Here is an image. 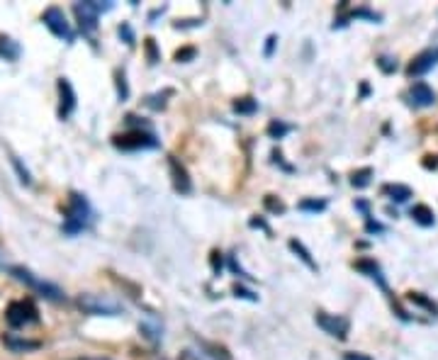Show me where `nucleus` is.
I'll return each mask as SVG.
<instances>
[{
	"label": "nucleus",
	"mask_w": 438,
	"mask_h": 360,
	"mask_svg": "<svg viewBox=\"0 0 438 360\" xmlns=\"http://www.w3.org/2000/svg\"><path fill=\"white\" fill-rule=\"evenodd\" d=\"M10 273H13V278L15 280H19V283H24L27 288H32L34 292H39L42 297H47V299H54V302H61L66 295L61 292V290L56 288V285H52V283H47V280H39L34 273H29L27 268H22V265H13L10 268Z\"/></svg>",
	"instance_id": "nucleus-1"
},
{
	"label": "nucleus",
	"mask_w": 438,
	"mask_h": 360,
	"mask_svg": "<svg viewBox=\"0 0 438 360\" xmlns=\"http://www.w3.org/2000/svg\"><path fill=\"white\" fill-rule=\"evenodd\" d=\"M88 221H91V207H88L86 197L73 192L71 202H68V210H66V224H63V229H66L68 234H76V231L86 229Z\"/></svg>",
	"instance_id": "nucleus-2"
},
{
	"label": "nucleus",
	"mask_w": 438,
	"mask_h": 360,
	"mask_svg": "<svg viewBox=\"0 0 438 360\" xmlns=\"http://www.w3.org/2000/svg\"><path fill=\"white\" fill-rule=\"evenodd\" d=\"M5 319H8V324L13 329H19V327H27V324L39 322V312L32 299H17V302H13L8 307Z\"/></svg>",
	"instance_id": "nucleus-3"
},
{
	"label": "nucleus",
	"mask_w": 438,
	"mask_h": 360,
	"mask_svg": "<svg viewBox=\"0 0 438 360\" xmlns=\"http://www.w3.org/2000/svg\"><path fill=\"white\" fill-rule=\"evenodd\" d=\"M78 304H81L86 312L91 314H105V317H117V314H122V307L117 302H112V299H105V297H97V295H81L78 297Z\"/></svg>",
	"instance_id": "nucleus-4"
},
{
	"label": "nucleus",
	"mask_w": 438,
	"mask_h": 360,
	"mask_svg": "<svg viewBox=\"0 0 438 360\" xmlns=\"http://www.w3.org/2000/svg\"><path fill=\"white\" fill-rule=\"evenodd\" d=\"M42 22L47 24V27L52 29V32L56 34L58 39H66V42H71V39H73V29H71V24H68V19H66V15H63L61 8L44 10Z\"/></svg>",
	"instance_id": "nucleus-5"
},
{
	"label": "nucleus",
	"mask_w": 438,
	"mask_h": 360,
	"mask_svg": "<svg viewBox=\"0 0 438 360\" xmlns=\"http://www.w3.org/2000/svg\"><path fill=\"white\" fill-rule=\"evenodd\" d=\"M112 3L107 5H100V3H78L76 8H73V13H76L78 22H81V29L83 32H93L97 24V17H100V13H105V10H110Z\"/></svg>",
	"instance_id": "nucleus-6"
},
{
	"label": "nucleus",
	"mask_w": 438,
	"mask_h": 360,
	"mask_svg": "<svg viewBox=\"0 0 438 360\" xmlns=\"http://www.w3.org/2000/svg\"><path fill=\"white\" fill-rule=\"evenodd\" d=\"M317 324L327 334H331V336H338L341 341L348 336V322L343 317H331V314H317Z\"/></svg>",
	"instance_id": "nucleus-7"
},
{
	"label": "nucleus",
	"mask_w": 438,
	"mask_h": 360,
	"mask_svg": "<svg viewBox=\"0 0 438 360\" xmlns=\"http://www.w3.org/2000/svg\"><path fill=\"white\" fill-rule=\"evenodd\" d=\"M436 63H438V47L436 49H426V52H421L419 56L412 61L409 76H424V73L431 71Z\"/></svg>",
	"instance_id": "nucleus-8"
},
{
	"label": "nucleus",
	"mask_w": 438,
	"mask_h": 360,
	"mask_svg": "<svg viewBox=\"0 0 438 360\" xmlns=\"http://www.w3.org/2000/svg\"><path fill=\"white\" fill-rule=\"evenodd\" d=\"M115 144L120 149H146V146H156L154 136L151 134H141V132H132V134L117 136Z\"/></svg>",
	"instance_id": "nucleus-9"
},
{
	"label": "nucleus",
	"mask_w": 438,
	"mask_h": 360,
	"mask_svg": "<svg viewBox=\"0 0 438 360\" xmlns=\"http://www.w3.org/2000/svg\"><path fill=\"white\" fill-rule=\"evenodd\" d=\"M409 97H412V102L414 105H419V107H429V105H434V100H436V93L431 91L426 83H414L412 86V91H409Z\"/></svg>",
	"instance_id": "nucleus-10"
},
{
	"label": "nucleus",
	"mask_w": 438,
	"mask_h": 360,
	"mask_svg": "<svg viewBox=\"0 0 438 360\" xmlns=\"http://www.w3.org/2000/svg\"><path fill=\"white\" fill-rule=\"evenodd\" d=\"M169 166H171V175H173V185L178 192H190V178H188V171L178 164L175 156H169Z\"/></svg>",
	"instance_id": "nucleus-11"
},
{
	"label": "nucleus",
	"mask_w": 438,
	"mask_h": 360,
	"mask_svg": "<svg viewBox=\"0 0 438 360\" xmlns=\"http://www.w3.org/2000/svg\"><path fill=\"white\" fill-rule=\"evenodd\" d=\"M58 93H61V110H58V115L68 117L73 112V107H76V95H73V88L66 78L58 81Z\"/></svg>",
	"instance_id": "nucleus-12"
},
{
	"label": "nucleus",
	"mask_w": 438,
	"mask_h": 360,
	"mask_svg": "<svg viewBox=\"0 0 438 360\" xmlns=\"http://www.w3.org/2000/svg\"><path fill=\"white\" fill-rule=\"evenodd\" d=\"M3 343H5V346H8L13 353L34 351V348H39V341H27V338H15V336H3Z\"/></svg>",
	"instance_id": "nucleus-13"
},
{
	"label": "nucleus",
	"mask_w": 438,
	"mask_h": 360,
	"mask_svg": "<svg viewBox=\"0 0 438 360\" xmlns=\"http://www.w3.org/2000/svg\"><path fill=\"white\" fill-rule=\"evenodd\" d=\"M412 219H414L416 224H421V226H434L436 217H434V212H431V207L416 205V207H412Z\"/></svg>",
	"instance_id": "nucleus-14"
},
{
	"label": "nucleus",
	"mask_w": 438,
	"mask_h": 360,
	"mask_svg": "<svg viewBox=\"0 0 438 360\" xmlns=\"http://www.w3.org/2000/svg\"><path fill=\"white\" fill-rule=\"evenodd\" d=\"M0 56L8 58V61H15V58L19 56L17 42H13L10 37H0Z\"/></svg>",
	"instance_id": "nucleus-15"
},
{
	"label": "nucleus",
	"mask_w": 438,
	"mask_h": 360,
	"mask_svg": "<svg viewBox=\"0 0 438 360\" xmlns=\"http://www.w3.org/2000/svg\"><path fill=\"white\" fill-rule=\"evenodd\" d=\"M358 270H366L368 275H370V278H375L377 283H380V288L385 290V280H382V275H380V268H377L375 263H370V260H361V263L356 265Z\"/></svg>",
	"instance_id": "nucleus-16"
},
{
	"label": "nucleus",
	"mask_w": 438,
	"mask_h": 360,
	"mask_svg": "<svg viewBox=\"0 0 438 360\" xmlns=\"http://www.w3.org/2000/svg\"><path fill=\"white\" fill-rule=\"evenodd\" d=\"M290 249H292V251H295V253H297V256H299V258H302V260H304V263H307V265H309V268H312V270H317V263H314V260H312V256H309V251H307V249H304V246H302V244H299V241H297V239H292V241H290Z\"/></svg>",
	"instance_id": "nucleus-17"
},
{
	"label": "nucleus",
	"mask_w": 438,
	"mask_h": 360,
	"mask_svg": "<svg viewBox=\"0 0 438 360\" xmlns=\"http://www.w3.org/2000/svg\"><path fill=\"white\" fill-rule=\"evenodd\" d=\"M385 190L390 192L392 200H397V202H405V200H409L412 197V190L407 185H387Z\"/></svg>",
	"instance_id": "nucleus-18"
},
{
	"label": "nucleus",
	"mask_w": 438,
	"mask_h": 360,
	"mask_svg": "<svg viewBox=\"0 0 438 360\" xmlns=\"http://www.w3.org/2000/svg\"><path fill=\"white\" fill-rule=\"evenodd\" d=\"M370 175H373L370 169L358 171V173H353V185H356V187H366L368 182H370Z\"/></svg>",
	"instance_id": "nucleus-19"
},
{
	"label": "nucleus",
	"mask_w": 438,
	"mask_h": 360,
	"mask_svg": "<svg viewBox=\"0 0 438 360\" xmlns=\"http://www.w3.org/2000/svg\"><path fill=\"white\" fill-rule=\"evenodd\" d=\"M327 207L324 200H302L299 202V210H307V212H322Z\"/></svg>",
	"instance_id": "nucleus-20"
},
{
	"label": "nucleus",
	"mask_w": 438,
	"mask_h": 360,
	"mask_svg": "<svg viewBox=\"0 0 438 360\" xmlns=\"http://www.w3.org/2000/svg\"><path fill=\"white\" fill-rule=\"evenodd\" d=\"M288 132H290V127L283 125V122H273V125L268 127V134L273 136V139H280V136L288 134Z\"/></svg>",
	"instance_id": "nucleus-21"
},
{
	"label": "nucleus",
	"mask_w": 438,
	"mask_h": 360,
	"mask_svg": "<svg viewBox=\"0 0 438 360\" xmlns=\"http://www.w3.org/2000/svg\"><path fill=\"white\" fill-rule=\"evenodd\" d=\"M409 299H412V302H416V304H421V307L431 309V312H436V309H438L434 302H429L426 297H421V292H409Z\"/></svg>",
	"instance_id": "nucleus-22"
},
{
	"label": "nucleus",
	"mask_w": 438,
	"mask_h": 360,
	"mask_svg": "<svg viewBox=\"0 0 438 360\" xmlns=\"http://www.w3.org/2000/svg\"><path fill=\"white\" fill-rule=\"evenodd\" d=\"M234 110L236 112H253L256 110V102L251 100V97H244V100L234 102Z\"/></svg>",
	"instance_id": "nucleus-23"
},
{
	"label": "nucleus",
	"mask_w": 438,
	"mask_h": 360,
	"mask_svg": "<svg viewBox=\"0 0 438 360\" xmlns=\"http://www.w3.org/2000/svg\"><path fill=\"white\" fill-rule=\"evenodd\" d=\"M146 52H149V58L151 63L159 61V56H156V49H154V39H146Z\"/></svg>",
	"instance_id": "nucleus-24"
},
{
	"label": "nucleus",
	"mask_w": 438,
	"mask_h": 360,
	"mask_svg": "<svg viewBox=\"0 0 438 360\" xmlns=\"http://www.w3.org/2000/svg\"><path fill=\"white\" fill-rule=\"evenodd\" d=\"M193 56H195V49H185V52L175 54V58H178V61H185V58H193Z\"/></svg>",
	"instance_id": "nucleus-25"
},
{
	"label": "nucleus",
	"mask_w": 438,
	"mask_h": 360,
	"mask_svg": "<svg viewBox=\"0 0 438 360\" xmlns=\"http://www.w3.org/2000/svg\"><path fill=\"white\" fill-rule=\"evenodd\" d=\"M178 360H200V358L195 356L193 351H183V353H180V358H178Z\"/></svg>",
	"instance_id": "nucleus-26"
},
{
	"label": "nucleus",
	"mask_w": 438,
	"mask_h": 360,
	"mask_svg": "<svg viewBox=\"0 0 438 360\" xmlns=\"http://www.w3.org/2000/svg\"><path fill=\"white\" fill-rule=\"evenodd\" d=\"M343 360H370V358H366V356H358V353H348Z\"/></svg>",
	"instance_id": "nucleus-27"
},
{
	"label": "nucleus",
	"mask_w": 438,
	"mask_h": 360,
	"mask_svg": "<svg viewBox=\"0 0 438 360\" xmlns=\"http://www.w3.org/2000/svg\"><path fill=\"white\" fill-rule=\"evenodd\" d=\"M368 231H382L380 224H373V221H368Z\"/></svg>",
	"instance_id": "nucleus-28"
},
{
	"label": "nucleus",
	"mask_w": 438,
	"mask_h": 360,
	"mask_svg": "<svg viewBox=\"0 0 438 360\" xmlns=\"http://www.w3.org/2000/svg\"><path fill=\"white\" fill-rule=\"evenodd\" d=\"M273 44H275V37H270V39H268V49H265V52H268V54L273 52Z\"/></svg>",
	"instance_id": "nucleus-29"
},
{
	"label": "nucleus",
	"mask_w": 438,
	"mask_h": 360,
	"mask_svg": "<svg viewBox=\"0 0 438 360\" xmlns=\"http://www.w3.org/2000/svg\"><path fill=\"white\" fill-rule=\"evenodd\" d=\"M81 360H107V358H81Z\"/></svg>",
	"instance_id": "nucleus-30"
}]
</instances>
